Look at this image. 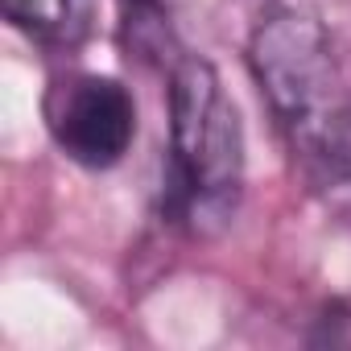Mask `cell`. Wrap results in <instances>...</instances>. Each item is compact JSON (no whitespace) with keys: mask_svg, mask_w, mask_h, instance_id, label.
<instances>
[{"mask_svg":"<svg viewBox=\"0 0 351 351\" xmlns=\"http://www.w3.org/2000/svg\"><path fill=\"white\" fill-rule=\"evenodd\" d=\"M120 17H124V34H128L136 54H161L165 58V46L173 42L165 0H120Z\"/></svg>","mask_w":351,"mask_h":351,"instance_id":"5","label":"cell"},{"mask_svg":"<svg viewBox=\"0 0 351 351\" xmlns=\"http://www.w3.org/2000/svg\"><path fill=\"white\" fill-rule=\"evenodd\" d=\"M5 21L29 42H62L75 25V0H5Z\"/></svg>","mask_w":351,"mask_h":351,"instance_id":"4","label":"cell"},{"mask_svg":"<svg viewBox=\"0 0 351 351\" xmlns=\"http://www.w3.org/2000/svg\"><path fill=\"white\" fill-rule=\"evenodd\" d=\"M248 71L314 191L351 195V62L310 9L277 5L248 38Z\"/></svg>","mask_w":351,"mask_h":351,"instance_id":"1","label":"cell"},{"mask_svg":"<svg viewBox=\"0 0 351 351\" xmlns=\"http://www.w3.org/2000/svg\"><path fill=\"white\" fill-rule=\"evenodd\" d=\"M42 120L58 153L83 169H112L136 141L132 91L99 71L54 75L42 95Z\"/></svg>","mask_w":351,"mask_h":351,"instance_id":"3","label":"cell"},{"mask_svg":"<svg viewBox=\"0 0 351 351\" xmlns=\"http://www.w3.org/2000/svg\"><path fill=\"white\" fill-rule=\"evenodd\" d=\"M244 124L203 54L169 62L165 211L191 236H219L244 199Z\"/></svg>","mask_w":351,"mask_h":351,"instance_id":"2","label":"cell"}]
</instances>
